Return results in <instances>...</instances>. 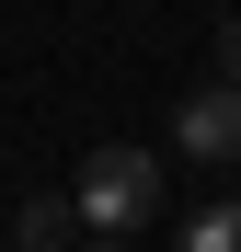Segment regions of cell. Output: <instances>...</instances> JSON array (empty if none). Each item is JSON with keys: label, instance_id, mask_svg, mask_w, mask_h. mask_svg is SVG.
<instances>
[{"label": "cell", "instance_id": "obj_2", "mask_svg": "<svg viewBox=\"0 0 241 252\" xmlns=\"http://www.w3.org/2000/svg\"><path fill=\"white\" fill-rule=\"evenodd\" d=\"M172 138H184V160H241V92L230 80H195L172 103Z\"/></svg>", "mask_w": 241, "mask_h": 252}, {"label": "cell", "instance_id": "obj_3", "mask_svg": "<svg viewBox=\"0 0 241 252\" xmlns=\"http://www.w3.org/2000/svg\"><path fill=\"white\" fill-rule=\"evenodd\" d=\"M69 229H80V206H69V195H34L23 218H12V241H23V252H69Z\"/></svg>", "mask_w": 241, "mask_h": 252}, {"label": "cell", "instance_id": "obj_5", "mask_svg": "<svg viewBox=\"0 0 241 252\" xmlns=\"http://www.w3.org/2000/svg\"><path fill=\"white\" fill-rule=\"evenodd\" d=\"M218 80L241 92V23H218Z\"/></svg>", "mask_w": 241, "mask_h": 252}, {"label": "cell", "instance_id": "obj_6", "mask_svg": "<svg viewBox=\"0 0 241 252\" xmlns=\"http://www.w3.org/2000/svg\"><path fill=\"white\" fill-rule=\"evenodd\" d=\"M80 252H115V241H80Z\"/></svg>", "mask_w": 241, "mask_h": 252}, {"label": "cell", "instance_id": "obj_4", "mask_svg": "<svg viewBox=\"0 0 241 252\" xmlns=\"http://www.w3.org/2000/svg\"><path fill=\"white\" fill-rule=\"evenodd\" d=\"M184 252H241V195L195 206V218H184Z\"/></svg>", "mask_w": 241, "mask_h": 252}, {"label": "cell", "instance_id": "obj_1", "mask_svg": "<svg viewBox=\"0 0 241 252\" xmlns=\"http://www.w3.org/2000/svg\"><path fill=\"white\" fill-rule=\"evenodd\" d=\"M69 206H80L92 229H138V218H161V149H127V138L92 149V160H80V184H69Z\"/></svg>", "mask_w": 241, "mask_h": 252}]
</instances>
